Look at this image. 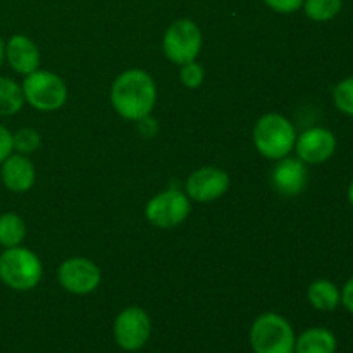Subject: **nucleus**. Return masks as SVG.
I'll use <instances>...</instances> for the list:
<instances>
[{"label": "nucleus", "mask_w": 353, "mask_h": 353, "mask_svg": "<svg viewBox=\"0 0 353 353\" xmlns=\"http://www.w3.org/2000/svg\"><path fill=\"white\" fill-rule=\"evenodd\" d=\"M157 100V88L148 72L128 69L121 72L110 88L114 110L128 121H140L150 116Z\"/></svg>", "instance_id": "nucleus-1"}, {"label": "nucleus", "mask_w": 353, "mask_h": 353, "mask_svg": "<svg viewBox=\"0 0 353 353\" xmlns=\"http://www.w3.org/2000/svg\"><path fill=\"white\" fill-rule=\"evenodd\" d=\"M254 143L265 159L288 157L296 143L295 126L281 114H265L254 128Z\"/></svg>", "instance_id": "nucleus-2"}, {"label": "nucleus", "mask_w": 353, "mask_h": 353, "mask_svg": "<svg viewBox=\"0 0 353 353\" xmlns=\"http://www.w3.org/2000/svg\"><path fill=\"white\" fill-rule=\"evenodd\" d=\"M43 265L34 252L23 247L6 248L0 254V279L16 292H28L38 286Z\"/></svg>", "instance_id": "nucleus-3"}, {"label": "nucleus", "mask_w": 353, "mask_h": 353, "mask_svg": "<svg viewBox=\"0 0 353 353\" xmlns=\"http://www.w3.org/2000/svg\"><path fill=\"white\" fill-rule=\"evenodd\" d=\"M295 341L288 321L274 312L259 316L250 330V345L255 353H295Z\"/></svg>", "instance_id": "nucleus-4"}, {"label": "nucleus", "mask_w": 353, "mask_h": 353, "mask_svg": "<svg viewBox=\"0 0 353 353\" xmlns=\"http://www.w3.org/2000/svg\"><path fill=\"white\" fill-rule=\"evenodd\" d=\"M24 100L33 109L41 112H52L61 109L68 100V86L64 79L50 71H40L28 74L23 81Z\"/></svg>", "instance_id": "nucleus-5"}, {"label": "nucleus", "mask_w": 353, "mask_h": 353, "mask_svg": "<svg viewBox=\"0 0 353 353\" xmlns=\"http://www.w3.org/2000/svg\"><path fill=\"white\" fill-rule=\"evenodd\" d=\"M202 43L203 37L199 24L190 19H178L165 31L162 38V50L169 61L183 65L196 61Z\"/></svg>", "instance_id": "nucleus-6"}, {"label": "nucleus", "mask_w": 353, "mask_h": 353, "mask_svg": "<svg viewBox=\"0 0 353 353\" xmlns=\"http://www.w3.org/2000/svg\"><path fill=\"white\" fill-rule=\"evenodd\" d=\"M192 205L186 193L179 190H165L155 195L145 207V217L150 224L161 230L179 226L188 217Z\"/></svg>", "instance_id": "nucleus-7"}, {"label": "nucleus", "mask_w": 353, "mask_h": 353, "mask_svg": "<svg viewBox=\"0 0 353 353\" xmlns=\"http://www.w3.org/2000/svg\"><path fill=\"white\" fill-rule=\"evenodd\" d=\"M150 333V317L141 307H128L114 321V340L126 352L143 348Z\"/></svg>", "instance_id": "nucleus-8"}, {"label": "nucleus", "mask_w": 353, "mask_h": 353, "mask_svg": "<svg viewBox=\"0 0 353 353\" xmlns=\"http://www.w3.org/2000/svg\"><path fill=\"white\" fill-rule=\"evenodd\" d=\"M59 283L65 292L72 295H88L99 288L100 274L99 265L85 257H72L62 262L57 272Z\"/></svg>", "instance_id": "nucleus-9"}, {"label": "nucleus", "mask_w": 353, "mask_h": 353, "mask_svg": "<svg viewBox=\"0 0 353 353\" xmlns=\"http://www.w3.org/2000/svg\"><path fill=\"white\" fill-rule=\"evenodd\" d=\"M230 188V176L214 165L196 169L186 181V195L195 202H212L223 196Z\"/></svg>", "instance_id": "nucleus-10"}, {"label": "nucleus", "mask_w": 353, "mask_h": 353, "mask_svg": "<svg viewBox=\"0 0 353 353\" xmlns=\"http://www.w3.org/2000/svg\"><path fill=\"white\" fill-rule=\"evenodd\" d=\"M296 154L305 164H324L336 150V138L326 128H310L296 138Z\"/></svg>", "instance_id": "nucleus-11"}, {"label": "nucleus", "mask_w": 353, "mask_h": 353, "mask_svg": "<svg viewBox=\"0 0 353 353\" xmlns=\"http://www.w3.org/2000/svg\"><path fill=\"white\" fill-rule=\"evenodd\" d=\"M309 172L305 162L300 159L283 157L276 162L271 172V183L283 196H296L305 190Z\"/></svg>", "instance_id": "nucleus-12"}, {"label": "nucleus", "mask_w": 353, "mask_h": 353, "mask_svg": "<svg viewBox=\"0 0 353 353\" xmlns=\"http://www.w3.org/2000/svg\"><path fill=\"white\" fill-rule=\"evenodd\" d=\"M0 165H2L0 176H2V183L7 190L14 193H24L33 188L37 171L28 155L10 154Z\"/></svg>", "instance_id": "nucleus-13"}, {"label": "nucleus", "mask_w": 353, "mask_h": 353, "mask_svg": "<svg viewBox=\"0 0 353 353\" xmlns=\"http://www.w3.org/2000/svg\"><path fill=\"white\" fill-rule=\"evenodd\" d=\"M6 59L14 71L28 76L40 65V48L31 38L14 34L6 43Z\"/></svg>", "instance_id": "nucleus-14"}, {"label": "nucleus", "mask_w": 353, "mask_h": 353, "mask_svg": "<svg viewBox=\"0 0 353 353\" xmlns=\"http://www.w3.org/2000/svg\"><path fill=\"white\" fill-rule=\"evenodd\" d=\"M336 338L326 327H310L295 341V353H334Z\"/></svg>", "instance_id": "nucleus-15"}, {"label": "nucleus", "mask_w": 353, "mask_h": 353, "mask_svg": "<svg viewBox=\"0 0 353 353\" xmlns=\"http://www.w3.org/2000/svg\"><path fill=\"white\" fill-rule=\"evenodd\" d=\"M307 299L314 309L331 312L341 303V292L330 279H317L307 290Z\"/></svg>", "instance_id": "nucleus-16"}, {"label": "nucleus", "mask_w": 353, "mask_h": 353, "mask_svg": "<svg viewBox=\"0 0 353 353\" xmlns=\"http://www.w3.org/2000/svg\"><path fill=\"white\" fill-rule=\"evenodd\" d=\"M26 238V224L23 217L14 212L0 216V245L3 248L19 247Z\"/></svg>", "instance_id": "nucleus-17"}, {"label": "nucleus", "mask_w": 353, "mask_h": 353, "mask_svg": "<svg viewBox=\"0 0 353 353\" xmlns=\"http://www.w3.org/2000/svg\"><path fill=\"white\" fill-rule=\"evenodd\" d=\"M23 88L16 81L0 76V117L14 116L23 109Z\"/></svg>", "instance_id": "nucleus-18"}, {"label": "nucleus", "mask_w": 353, "mask_h": 353, "mask_svg": "<svg viewBox=\"0 0 353 353\" xmlns=\"http://www.w3.org/2000/svg\"><path fill=\"white\" fill-rule=\"evenodd\" d=\"M302 7L305 9L307 17L316 23H326L341 12L343 0H305Z\"/></svg>", "instance_id": "nucleus-19"}, {"label": "nucleus", "mask_w": 353, "mask_h": 353, "mask_svg": "<svg viewBox=\"0 0 353 353\" xmlns=\"http://www.w3.org/2000/svg\"><path fill=\"white\" fill-rule=\"evenodd\" d=\"M12 145L14 150H17L23 155H30L37 152L41 145L40 133L33 128H21L16 133H12Z\"/></svg>", "instance_id": "nucleus-20"}, {"label": "nucleus", "mask_w": 353, "mask_h": 353, "mask_svg": "<svg viewBox=\"0 0 353 353\" xmlns=\"http://www.w3.org/2000/svg\"><path fill=\"white\" fill-rule=\"evenodd\" d=\"M334 105L340 112L353 117V76L345 78L333 90Z\"/></svg>", "instance_id": "nucleus-21"}, {"label": "nucleus", "mask_w": 353, "mask_h": 353, "mask_svg": "<svg viewBox=\"0 0 353 353\" xmlns=\"http://www.w3.org/2000/svg\"><path fill=\"white\" fill-rule=\"evenodd\" d=\"M179 78L181 83L190 90H195L199 86H202L203 78H205V71H203L202 65L196 61L188 62V64L181 65V71H179Z\"/></svg>", "instance_id": "nucleus-22"}, {"label": "nucleus", "mask_w": 353, "mask_h": 353, "mask_svg": "<svg viewBox=\"0 0 353 353\" xmlns=\"http://www.w3.org/2000/svg\"><path fill=\"white\" fill-rule=\"evenodd\" d=\"M264 2L268 3L272 10H276V12L292 14L296 12V10L303 6L305 0H264Z\"/></svg>", "instance_id": "nucleus-23"}, {"label": "nucleus", "mask_w": 353, "mask_h": 353, "mask_svg": "<svg viewBox=\"0 0 353 353\" xmlns=\"http://www.w3.org/2000/svg\"><path fill=\"white\" fill-rule=\"evenodd\" d=\"M14 145H12V133L7 130L6 126L0 124V164L12 154Z\"/></svg>", "instance_id": "nucleus-24"}, {"label": "nucleus", "mask_w": 353, "mask_h": 353, "mask_svg": "<svg viewBox=\"0 0 353 353\" xmlns=\"http://www.w3.org/2000/svg\"><path fill=\"white\" fill-rule=\"evenodd\" d=\"M341 303L348 312L353 314V278L348 279L341 290Z\"/></svg>", "instance_id": "nucleus-25"}, {"label": "nucleus", "mask_w": 353, "mask_h": 353, "mask_svg": "<svg viewBox=\"0 0 353 353\" xmlns=\"http://www.w3.org/2000/svg\"><path fill=\"white\" fill-rule=\"evenodd\" d=\"M3 59H6V43H3V40L0 38V68H2Z\"/></svg>", "instance_id": "nucleus-26"}, {"label": "nucleus", "mask_w": 353, "mask_h": 353, "mask_svg": "<svg viewBox=\"0 0 353 353\" xmlns=\"http://www.w3.org/2000/svg\"><path fill=\"white\" fill-rule=\"evenodd\" d=\"M348 202H350L353 207V181L350 183V188H348Z\"/></svg>", "instance_id": "nucleus-27"}]
</instances>
